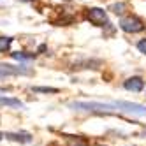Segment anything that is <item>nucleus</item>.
<instances>
[{
    "label": "nucleus",
    "instance_id": "16",
    "mask_svg": "<svg viewBox=\"0 0 146 146\" xmlns=\"http://www.w3.org/2000/svg\"><path fill=\"white\" fill-rule=\"evenodd\" d=\"M23 2H28V0H23Z\"/></svg>",
    "mask_w": 146,
    "mask_h": 146
},
{
    "label": "nucleus",
    "instance_id": "10",
    "mask_svg": "<svg viewBox=\"0 0 146 146\" xmlns=\"http://www.w3.org/2000/svg\"><path fill=\"white\" fill-rule=\"evenodd\" d=\"M13 42V37H5V35H0V53H5L11 48Z\"/></svg>",
    "mask_w": 146,
    "mask_h": 146
},
{
    "label": "nucleus",
    "instance_id": "15",
    "mask_svg": "<svg viewBox=\"0 0 146 146\" xmlns=\"http://www.w3.org/2000/svg\"><path fill=\"white\" fill-rule=\"evenodd\" d=\"M2 137H4V134H2V132H0V141H2Z\"/></svg>",
    "mask_w": 146,
    "mask_h": 146
},
{
    "label": "nucleus",
    "instance_id": "5",
    "mask_svg": "<svg viewBox=\"0 0 146 146\" xmlns=\"http://www.w3.org/2000/svg\"><path fill=\"white\" fill-rule=\"evenodd\" d=\"M18 74H30V70L25 67H14V65L0 64V79L9 78V76H18Z\"/></svg>",
    "mask_w": 146,
    "mask_h": 146
},
{
    "label": "nucleus",
    "instance_id": "1",
    "mask_svg": "<svg viewBox=\"0 0 146 146\" xmlns=\"http://www.w3.org/2000/svg\"><path fill=\"white\" fill-rule=\"evenodd\" d=\"M69 106L76 111H88V113H113L118 111L116 106L111 104H102V102H70Z\"/></svg>",
    "mask_w": 146,
    "mask_h": 146
},
{
    "label": "nucleus",
    "instance_id": "11",
    "mask_svg": "<svg viewBox=\"0 0 146 146\" xmlns=\"http://www.w3.org/2000/svg\"><path fill=\"white\" fill-rule=\"evenodd\" d=\"M125 7H127V4H125V2H118V4H113V5H109V11L116 13V14H121V13L125 11Z\"/></svg>",
    "mask_w": 146,
    "mask_h": 146
},
{
    "label": "nucleus",
    "instance_id": "3",
    "mask_svg": "<svg viewBox=\"0 0 146 146\" xmlns=\"http://www.w3.org/2000/svg\"><path fill=\"white\" fill-rule=\"evenodd\" d=\"M116 106L118 111L129 113V114H135V116H146V106L143 104H135V102H127V100H116L113 102Z\"/></svg>",
    "mask_w": 146,
    "mask_h": 146
},
{
    "label": "nucleus",
    "instance_id": "4",
    "mask_svg": "<svg viewBox=\"0 0 146 146\" xmlns=\"http://www.w3.org/2000/svg\"><path fill=\"white\" fill-rule=\"evenodd\" d=\"M86 18H88V21L92 25H95V27H108L109 25V19L106 16V11L100 7H90L86 9Z\"/></svg>",
    "mask_w": 146,
    "mask_h": 146
},
{
    "label": "nucleus",
    "instance_id": "14",
    "mask_svg": "<svg viewBox=\"0 0 146 146\" xmlns=\"http://www.w3.org/2000/svg\"><path fill=\"white\" fill-rule=\"evenodd\" d=\"M137 49L141 51L143 55H146V39H141L139 42H137Z\"/></svg>",
    "mask_w": 146,
    "mask_h": 146
},
{
    "label": "nucleus",
    "instance_id": "9",
    "mask_svg": "<svg viewBox=\"0 0 146 146\" xmlns=\"http://www.w3.org/2000/svg\"><path fill=\"white\" fill-rule=\"evenodd\" d=\"M0 104L2 106H11V108H23V102L18 99H7V97H0Z\"/></svg>",
    "mask_w": 146,
    "mask_h": 146
},
{
    "label": "nucleus",
    "instance_id": "2",
    "mask_svg": "<svg viewBox=\"0 0 146 146\" xmlns=\"http://www.w3.org/2000/svg\"><path fill=\"white\" fill-rule=\"evenodd\" d=\"M120 28L127 34H137V32H143L144 30V23L137 16H127V18H121Z\"/></svg>",
    "mask_w": 146,
    "mask_h": 146
},
{
    "label": "nucleus",
    "instance_id": "13",
    "mask_svg": "<svg viewBox=\"0 0 146 146\" xmlns=\"http://www.w3.org/2000/svg\"><path fill=\"white\" fill-rule=\"evenodd\" d=\"M13 58H16V60H28V58H34V55H23V53H13Z\"/></svg>",
    "mask_w": 146,
    "mask_h": 146
},
{
    "label": "nucleus",
    "instance_id": "8",
    "mask_svg": "<svg viewBox=\"0 0 146 146\" xmlns=\"http://www.w3.org/2000/svg\"><path fill=\"white\" fill-rule=\"evenodd\" d=\"M67 146H88V141L83 139L81 135H64Z\"/></svg>",
    "mask_w": 146,
    "mask_h": 146
},
{
    "label": "nucleus",
    "instance_id": "7",
    "mask_svg": "<svg viewBox=\"0 0 146 146\" xmlns=\"http://www.w3.org/2000/svg\"><path fill=\"white\" fill-rule=\"evenodd\" d=\"M5 137L7 139H11V141H18V143H30L32 141V135H30L28 132H9L5 134Z\"/></svg>",
    "mask_w": 146,
    "mask_h": 146
},
{
    "label": "nucleus",
    "instance_id": "12",
    "mask_svg": "<svg viewBox=\"0 0 146 146\" xmlns=\"http://www.w3.org/2000/svg\"><path fill=\"white\" fill-rule=\"evenodd\" d=\"M34 92H40V93H56V88H49V86H34Z\"/></svg>",
    "mask_w": 146,
    "mask_h": 146
},
{
    "label": "nucleus",
    "instance_id": "6",
    "mask_svg": "<svg viewBox=\"0 0 146 146\" xmlns=\"http://www.w3.org/2000/svg\"><path fill=\"white\" fill-rule=\"evenodd\" d=\"M123 86H125V90H129V92H143L144 81L139 76H132V78H129L127 81L123 83Z\"/></svg>",
    "mask_w": 146,
    "mask_h": 146
}]
</instances>
